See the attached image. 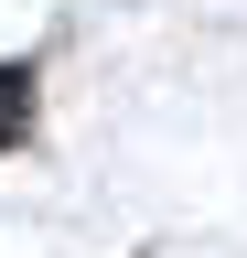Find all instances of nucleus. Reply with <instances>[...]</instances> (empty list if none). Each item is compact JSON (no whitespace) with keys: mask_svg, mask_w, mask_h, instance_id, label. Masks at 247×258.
I'll return each mask as SVG.
<instances>
[{"mask_svg":"<svg viewBox=\"0 0 247 258\" xmlns=\"http://www.w3.org/2000/svg\"><path fill=\"white\" fill-rule=\"evenodd\" d=\"M22 118H33V76L0 64V140H22Z\"/></svg>","mask_w":247,"mask_h":258,"instance_id":"1","label":"nucleus"}]
</instances>
